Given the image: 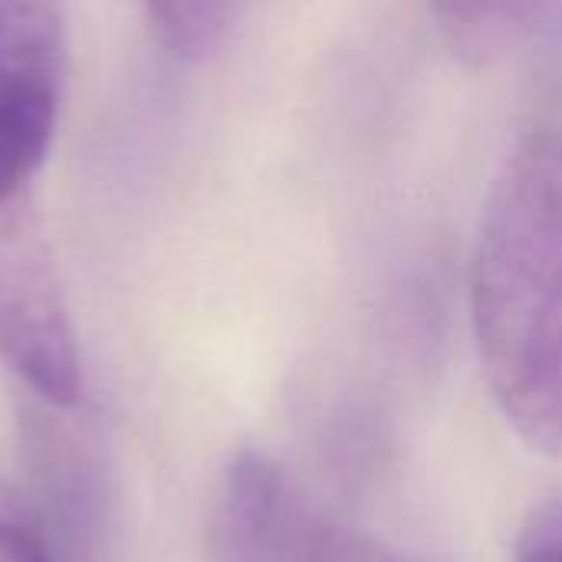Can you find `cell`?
<instances>
[{"instance_id":"6da1fadb","label":"cell","mask_w":562,"mask_h":562,"mask_svg":"<svg viewBox=\"0 0 562 562\" xmlns=\"http://www.w3.org/2000/svg\"><path fill=\"white\" fill-rule=\"evenodd\" d=\"M471 316L487 385L514 431L562 458V132H527L484 207Z\"/></svg>"},{"instance_id":"7a4b0ae2","label":"cell","mask_w":562,"mask_h":562,"mask_svg":"<svg viewBox=\"0 0 562 562\" xmlns=\"http://www.w3.org/2000/svg\"><path fill=\"white\" fill-rule=\"evenodd\" d=\"M207 553L211 562H438L326 517L260 451L224 468Z\"/></svg>"},{"instance_id":"3957f363","label":"cell","mask_w":562,"mask_h":562,"mask_svg":"<svg viewBox=\"0 0 562 562\" xmlns=\"http://www.w3.org/2000/svg\"><path fill=\"white\" fill-rule=\"evenodd\" d=\"M0 362L43 402H79V346L30 191L0 201Z\"/></svg>"},{"instance_id":"277c9868","label":"cell","mask_w":562,"mask_h":562,"mask_svg":"<svg viewBox=\"0 0 562 562\" xmlns=\"http://www.w3.org/2000/svg\"><path fill=\"white\" fill-rule=\"evenodd\" d=\"M66 82L63 0H0V201L26 194Z\"/></svg>"},{"instance_id":"5b68a950","label":"cell","mask_w":562,"mask_h":562,"mask_svg":"<svg viewBox=\"0 0 562 562\" xmlns=\"http://www.w3.org/2000/svg\"><path fill=\"white\" fill-rule=\"evenodd\" d=\"M250 3L254 0H145V10L168 49L178 56H204L227 40Z\"/></svg>"},{"instance_id":"8992f818","label":"cell","mask_w":562,"mask_h":562,"mask_svg":"<svg viewBox=\"0 0 562 562\" xmlns=\"http://www.w3.org/2000/svg\"><path fill=\"white\" fill-rule=\"evenodd\" d=\"M517 562H562V497L527 520L517 540Z\"/></svg>"},{"instance_id":"52a82bcc","label":"cell","mask_w":562,"mask_h":562,"mask_svg":"<svg viewBox=\"0 0 562 562\" xmlns=\"http://www.w3.org/2000/svg\"><path fill=\"white\" fill-rule=\"evenodd\" d=\"M0 562H53V557L30 527L0 517Z\"/></svg>"}]
</instances>
